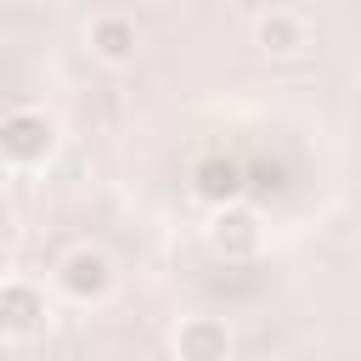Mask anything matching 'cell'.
Listing matches in <instances>:
<instances>
[{
	"instance_id": "obj_1",
	"label": "cell",
	"mask_w": 361,
	"mask_h": 361,
	"mask_svg": "<svg viewBox=\"0 0 361 361\" xmlns=\"http://www.w3.org/2000/svg\"><path fill=\"white\" fill-rule=\"evenodd\" d=\"M56 147H62V130L51 113H39V107L0 113V158L11 169H45L56 158Z\"/></svg>"
},
{
	"instance_id": "obj_2",
	"label": "cell",
	"mask_w": 361,
	"mask_h": 361,
	"mask_svg": "<svg viewBox=\"0 0 361 361\" xmlns=\"http://www.w3.org/2000/svg\"><path fill=\"white\" fill-rule=\"evenodd\" d=\"M113 288H118V265H113L107 248L79 243V248H68L56 259V293L73 299V305H102Z\"/></svg>"
},
{
	"instance_id": "obj_3",
	"label": "cell",
	"mask_w": 361,
	"mask_h": 361,
	"mask_svg": "<svg viewBox=\"0 0 361 361\" xmlns=\"http://www.w3.org/2000/svg\"><path fill=\"white\" fill-rule=\"evenodd\" d=\"M51 333V299L39 282L28 276H6L0 282V338L11 344H34Z\"/></svg>"
},
{
	"instance_id": "obj_4",
	"label": "cell",
	"mask_w": 361,
	"mask_h": 361,
	"mask_svg": "<svg viewBox=\"0 0 361 361\" xmlns=\"http://www.w3.org/2000/svg\"><path fill=\"white\" fill-rule=\"evenodd\" d=\"M203 237H209V248H214L220 259L243 265V259H254V254H259L265 226H259V209H254V203H226V209H209Z\"/></svg>"
},
{
	"instance_id": "obj_5",
	"label": "cell",
	"mask_w": 361,
	"mask_h": 361,
	"mask_svg": "<svg viewBox=\"0 0 361 361\" xmlns=\"http://www.w3.org/2000/svg\"><path fill=\"white\" fill-rule=\"evenodd\" d=\"M243 192H248V169H243L237 158L209 152V158H197V164H192V197H197V203H209V209L248 203Z\"/></svg>"
},
{
	"instance_id": "obj_6",
	"label": "cell",
	"mask_w": 361,
	"mask_h": 361,
	"mask_svg": "<svg viewBox=\"0 0 361 361\" xmlns=\"http://www.w3.org/2000/svg\"><path fill=\"white\" fill-rule=\"evenodd\" d=\"M175 361H231V327L220 316H180L175 327Z\"/></svg>"
},
{
	"instance_id": "obj_7",
	"label": "cell",
	"mask_w": 361,
	"mask_h": 361,
	"mask_svg": "<svg viewBox=\"0 0 361 361\" xmlns=\"http://www.w3.org/2000/svg\"><path fill=\"white\" fill-rule=\"evenodd\" d=\"M254 45H259L265 56H305V51H310V17L288 11V6H271V11H259V23H254Z\"/></svg>"
},
{
	"instance_id": "obj_8",
	"label": "cell",
	"mask_w": 361,
	"mask_h": 361,
	"mask_svg": "<svg viewBox=\"0 0 361 361\" xmlns=\"http://www.w3.org/2000/svg\"><path fill=\"white\" fill-rule=\"evenodd\" d=\"M85 39H90V56H102L107 68H124V62H135L141 28H135V17H124V11H102V17H90Z\"/></svg>"
},
{
	"instance_id": "obj_9",
	"label": "cell",
	"mask_w": 361,
	"mask_h": 361,
	"mask_svg": "<svg viewBox=\"0 0 361 361\" xmlns=\"http://www.w3.org/2000/svg\"><path fill=\"white\" fill-rule=\"evenodd\" d=\"M6 180H11V164H6V158H0V186H6Z\"/></svg>"
}]
</instances>
